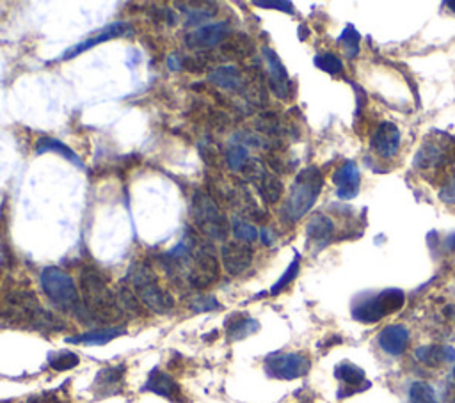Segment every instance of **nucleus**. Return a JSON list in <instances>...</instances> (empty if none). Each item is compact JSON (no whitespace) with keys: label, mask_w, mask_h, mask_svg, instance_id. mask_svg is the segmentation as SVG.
Wrapping results in <instances>:
<instances>
[{"label":"nucleus","mask_w":455,"mask_h":403,"mask_svg":"<svg viewBox=\"0 0 455 403\" xmlns=\"http://www.w3.org/2000/svg\"><path fill=\"white\" fill-rule=\"evenodd\" d=\"M232 229H233V234H235V238H239V242H246V244H249V242H254L258 238L257 227H254L253 224L247 222V220L240 219V217H233Z\"/></svg>","instance_id":"35"},{"label":"nucleus","mask_w":455,"mask_h":403,"mask_svg":"<svg viewBox=\"0 0 455 403\" xmlns=\"http://www.w3.org/2000/svg\"><path fill=\"white\" fill-rule=\"evenodd\" d=\"M128 33V25L123 22H116V23H111L108 27H105V29H101L100 33L93 34V36H89L87 40H84L82 43H77L75 47L68 48V50L62 54V61H68V59H73L77 57V55L84 54L86 50H89V48L96 47V45H101L105 43V41H111L114 40V38H121L125 36V34Z\"/></svg>","instance_id":"21"},{"label":"nucleus","mask_w":455,"mask_h":403,"mask_svg":"<svg viewBox=\"0 0 455 403\" xmlns=\"http://www.w3.org/2000/svg\"><path fill=\"white\" fill-rule=\"evenodd\" d=\"M220 259L228 274L240 276L253 263V249L246 242H226L220 249Z\"/></svg>","instance_id":"12"},{"label":"nucleus","mask_w":455,"mask_h":403,"mask_svg":"<svg viewBox=\"0 0 455 403\" xmlns=\"http://www.w3.org/2000/svg\"><path fill=\"white\" fill-rule=\"evenodd\" d=\"M446 245H448V249H450V251H454V249H455V234H450V238L446 240Z\"/></svg>","instance_id":"44"},{"label":"nucleus","mask_w":455,"mask_h":403,"mask_svg":"<svg viewBox=\"0 0 455 403\" xmlns=\"http://www.w3.org/2000/svg\"><path fill=\"white\" fill-rule=\"evenodd\" d=\"M80 300L91 318L103 324L118 322L123 313L116 302V295L108 288L107 279L93 266L80 272Z\"/></svg>","instance_id":"1"},{"label":"nucleus","mask_w":455,"mask_h":403,"mask_svg":"<svg viewBox=\"0 0 455 403\" xmlns=\"http://www.w3.org/2000/svg\"><path fill=\"white\" fill-rule=\"evenodd\" d=\"M123 327H107V329H93L89 332H84V334L75 336V338H68L66 341L68 343H80V345H107L112 339L120 338V336L125 334Z\"/></svg>","instance_id":"25"},{"label":"nucleus","mask_w":455,"mask_h":403,"mask_svg":"<svg viewBox=\"0 0 455 403\" xmlns=\"http://www.w3.org/2000/svg\"><path fill=\"white\" fill-rule=\"evenodd\" d=\"M226 162L233 171H244L246 164L249 162L247 146H244L242 142H235V144L230 146L226 152Z\"/></svg>","instance_id":"31"},{"label":"nucleus","mask_w":455,"mask_h":403,"mask_svg":"<svg viewBox=\"0 0 455 403\" xmlns=\"http://www.w3.org/2000/svg\"><path fill=\"white\" fill-rule=\"evenodd\" d=\"M306 233L311 240L322 242V245H324L327 238L332 237V233H335V224L324 213H315L313 219L308 222Z\"/></svg>","instance_id":"28"},{"label":"nucleus","mask_w":455,"mask_h":403,"mask_svg":"<svg viewBox=\"0 0 455 403\" xmlns=\"http://www.w3.org/2000/svg\"><path fill=\"white\" fill-rule=\"evenodd\" d=\"M322 185H324V176L318 167L310 166L297 174L283 206V215L288 222H297L313 208L320 195Z\"/></svg>","instance_id":"3"},{"label":"nucleus","mask_w":455,"mask_h":403,"mask_svg":"<svg viewBox=\"0 0 455 403\" xmlns=\"http://www.w3.org/2000/svg\"><path fill=\"white\" fill-rule=\"evenodd\" d=\"M299 266H300V256L296 254V258H293V261L290 263V266L286 268L285 274L281 276V279H279V281L272 286L271 295H278V293H281L283 290H285L286 286H288L290 283L297 278V274H299Z\"/></svg>","instance_id":"38"},{"label":"nucleus","mask_w":455,"mask_h":403,"mask_svg":"<svg viewBox=\"0 0 455 403\" xmlns=\"http://www.w3.org/2000/svg\"><path fill=\"white\" fill-rule=\"evenodd\" d=\"M404 304V292L397 288H390L377 293V295L361 297V299L356 300L354 307H352V317H354V320L361 322V324H377L388 314H393L398 310H402Z\"/></svg>","instance_id":"6"},{"label":"nucleus","mask_w":455,"mask_h":403,"mask_svg":"<svg viewBox=\"0 0 455 403\" xmlns=\"http://www.w3.org/2000/svg\"><path fill=\"white\" fill-rule=\"evenodd\" d=\"M332 181L338 187V198L349 199L356 198L359 191V169L354 162H345L332 174Z\"/></svg>","instance_id":"22"},{"label":"nucleus","mask_w":455,"mask_h":403,"mask_svg":"<svg viewBox=\"0 0 455 403\" xmlns=\"http://www.w3.org/2000/svg\"><path fill=\"white\" fill-rule=\"evenodd\" d=\"M125 371H127V366H125V364L107 366L103 368V370L98 371L93 382V391L96 392L98 398L120 395V392L123 391Z\"/></svg>","instance_id":"17"},{"label":"nucleus","mask_w":455,"mask_h":403,"mask_svg":"<svg viewBox=\"0 0 455 403\" xmlns=\"http://www.w3.org/2000/svg\"><path fill=\"white\" fill-rule=\"evenodd\" d=\"M40 310V300L30 290L11 288L0 297V317L11 324L30 325Z\"/></svg>","instance_id":"7"},{"label":"nucleus","mask_w":455,"mask_h":403,"mask_svg":"<svg viewBox=\"0 0 455 403\" xmlns=\"http://www.w3.org/2000/svg\"><path fill=\"white\" fill-rule=\"evenodd\" d=\"M217 61H240V59L251 57L254 54V43L249 36L239 33L230 34L223 43L219 45V50L213 52Z\"/></svg>","instance_id":"20"},{"label":"nucleus","mask_w":455,"mask_h":403,"mask_svg":"<svg viewBox=\"0 0 455 403\" xmlns=\"http://www.w3.org/2000/svg\"><path fill=\"white\" fill-rule=\"evenodd\" d=\"M416 357L429 366H437L443 361L446 363L455 361V350L450 346H425V348L416 350Z\"/></svg>","instance_id":"29"},{"label":"nucleus","mask_w":455,"mask_h":403,"mask_svg":"<svg viewBox=\"0 0 455 403\" xmlns=\"http://www.w3.org/2000/svg\"><path fill=\"white\" fill-rule=\"evenodd\" d=\"M185 13H187V25H199V23L212 18L217 13V9L212 4H199V8L192 4V9H185Z\"/></svg>","instance_id":"36"},{"label":"nucleus","mask_w":455,"mask_h":403,"mask_svg":"<svg viewBox=\"0 0 455 403\" xmlns=\"http://www.w3.org/2000/svg\"><path fill=\"white\" fill-rule=\"evenodd\" d=\"M230 34L232 33H230L228 22L210 23V25H203L199 27V29L192 30L191 34H187V36H185V45H187V48L196 52L210 50V48L223 43Z\"/></svg>","instance_id":"13"},{"label":"nucleus","mask_w":455,"mask_h":403,"mask_svg":"<svg viewBox=\"0 0 455 403\" xmlns=\"http://www.w3.org/2000/svg\"><path fill=\"white\" fill-rule=\"evenodd\" d=\"M455 162V137H444L443 142L427 141L423 148L416 153V167H436Z\"/></svg>","instance_id":"11"},{"label":"nucleus","mask_w":455,"mask_h":403,"mask_svg":"<svg viewBox=\"0 0 455 403\" xmlns=\"http://www.w3.org/2000/svg\"><path fill=\"white\" fill-rule=\"evenodd\" d=\"M379 346L390 356H400L408 348L409 331L404 325H388L379 332Z\"/></svg>","instance_id":"23"},{"label":"nucleus","mask_w":455,"mask_h":403,"mask_svg":"<svg viewBox=\"0 0 455 403\" xmlns=\"http://www.w3.org/2000/svg\"><path fill=\"white\" fill-rule=\"evenodd\" d=\"M208 80L220 89L239 93L242 96L244 89L249 82V69H242L239 66H219L210 72Z\"/></svg>","instance_id":"16"},{"label":"nucleus","mask_w":455,"mask_h":403,"mask_svg":"<svg viewBox=\"0 0 455 403\" xmlns=\"http://www.w3.org/2000/svg\"><path fill=\"white\" fill-rule=\"evenodd\" d=\"M315 64H317V68H320L322 72L329 73V75H338V73L344 69L342 59L332 54V52H324V54L315 55Z\"/></svg>","instance_id":"34"},{"label":"nucleus","mask_w":455,"mask_h":403,"mask_svg":"<svg viewBox=\"0 0 455 403\" xmlns=\"http://www.w3.org/2000/svg\"><path fill=\"white\" fill-rule=\"evenodd\" d=\"M30 327L38 329V331H41V332H57V331H62V329H64V324H62V322L59 320L54 313H50V311H47L41 307V310L36 313V317H34Z\"/></svg>","instance_id":"30"},{"label":"nucleus","mask_w":455,"mask_h":403,"mask_svg":"<svg viewBox=\"0 0 455 403\" xmlns=\"http://www.w3.org/2000/svg\"><path fill=\"white\" fill-rule=\"evenodd\" d=\"M258 329H260V324L254 318L246 317V314H232V318L226 320L228 341H240L258 332Z\"/></svg>","instance_id":"24"},{"label":"nucleus","mask_w":455,"mask_h":403,"mask_svg":"<svg viewBox=\"0 0 455 403\" xmlns=\"http://www.w3.org/2000/svg\"><path fill=\"white\" fill-rule=\"evenodd\" d=\"M184 59L181 55L178 54H173L167 57V66H169V69H173V72H176V69H181L184 68Z\"/></svg>","instance_id":"42"},{"label":"nucleus","mask_w":455,"mask_h":403,"mask_svg":"<svg viewBox=\"0 0 455 403\" xmlns=\"http://www.w3.org/2000/svg\"><path fill=\"white\" fill-rule=\"evenodd\" d=\"M41 288L52 304L61 307L62 311L79 314L82 300L79 297L75 281L64 271H61L57 266H47L41 272Z\"/></svg>","instance_id":"5"},{"label":"nucleus","mask_w":455,"mask_h":403,"mask_svg":"<svg viewBox=\"0 0 455 403\" xmlns=\"http://www.w3.org/2000/svg\"><path fill=\"white\" fill-rule=\"evenodd\" d=\"M439 198L448 205H455V176L448 178L439 191Z\"/></svg>","instance_id":"40"},{"label":"nucleus","mask_w":455,"mask_h":403,"mask_svg":"<svg viewBox=\"0 0 455 403\" xmlns=\"http://www.w3.org/2000/svg\"><path fill=\"white\" fill-rule=\"evenodd\" d=\"M79 363H80L79 356L73 352H57L48 356V364H50L52 370L55 371L73 370L75 366H79Z\"/></svg>","instance_id":"32"},{"label":"nucleus","mask_w":455,"mask_h":403,"mask_svg":"<svg viewBox=\"0 0 455 403\" xmlns=\"http://www.w3.org/2000/svg\"><path fill=\"white\" fill-rule=\"evenodd\" d=\"M339 43L344 45V50L347 57H356L359 52V34L352 25L345 27V30L339 36Z\"/></svg>","instance_id":"37"},{"label":"nucleus","mask_w":455,"mask_h":403,"mask_svg":"<svg viewBox=\"0 0 455 403\" xmlns=\"http://www.w3.org/2000/svg\"><path fill=\"white\" fill-rule=\"evenodd\" d=\"M262 242H264L265 245H271L272 244V234L269 233L267 229H262Z\"/></svg>","instance_id":"43"},{"label":"nucleus","mask_w":455,"mask_h":403,"mask_svg":"<svg viewBox=\"0 0 455 403\" xmlns=\"http://www.w3.org/2000/svg\"><path fill=\"white\" fill-rule=\"evenodd\" d=\"M130 288L142 302V306L159 314L171 313L174 307V299L167 290L159 285V278L146 263H132L127 274Z\"/></svg>","instance_id":"2"},{"label":"nucleus","mask_w":455,"mask_h":403,"mask_svg":"<svg viewBox=\"0 0 455 403\" xmlns=\"http://www.w3.org/2000/svg\"><path fill=\"white\" fill-rule=\"evenodd\" d=\"M219 259L212 247L199 245L194 251L187 271V281L192 288L205 290L219 279Z\"/></svg>","instance_id":"8"},{"label":"nucleus","mask_w":455,"mask_h":403,"mask_svg":"<svg viewBox=\"0 0 455 403\" xmlns=\"http://www.w3.org/2000/svg\"><path fill=\"white\" fill-rule=\"evenodd\" d=\"M142 391L155 392V395L162 396V398L169 399L173 403H184L185 398L181 395V387L171 375H167L166 371H160L159 368L150 373L148 380H146Z\"/></svg>","instance_id":"19"},{"label":"nucleus","mask_w":455,"mask_h":403,"mask_svg":"<svg viewBox=\"0 0 455 403\" xmlns=\"http://www.w3.org/2000/svg\"><path fill=\"white\" fill-rule=\"evenodd\" d=\"M370 148L383 159H393L400 148V130L395 123L383 121L370 139Z\"/></svg>","instance_id":"14"},{"label":"nucleus","mask_w":455,"mask_h":403,"mask_svg":"<svg viewBox=\"0 0 455 403\" xmlns=\"http://www.w3.org/2000/svg\"><path fill=\"white\" fill-rule=\"evenodd\" d=\"M335 375L339 382H344V387L339 389L338 398H347V396L365 391L372 385L370 382H366L365 371L352 363H339L336 366Z\"/></svg>","instance_id":"18"},{"label":"nucleus","mask_w":455,"mask_h":403,"mask_svg":"<svg viewBox=\"0 0 455 403\" xmlns=\"http://www.w3.org/2000/svg\"><path fill=\"white\" fill-rule=\"evenodd\" d=\"M220 304L217 302L215 297L212 295H201L198 297V299H194L191 302V310L194 311V313H205V311H215L219 310Z\"/></svg>","instance_id":"39"},{"label":"nucleus","mask_w":455,"mask_h":403,"mask_svg":"<svg viewBox=\"0 0 455 403\" xmlns=\"http://www.w3.org/2000/svg\"><path fill=\"white\" fill-rule=\"evenodd\" d=\"M409 399L411 403H437L436 392L425 382H412L409 387Z\"/></svg>","instance_id":"33"},{"label":"nucleus","mask_w":455,"mask_h":403,"mask_svg":"<svg viewBox=\"0 0 455 403\" xmlns=\"http://www.w3.org/2000/svg\"><path fill=\"white\" fill-rule=\"evenodd\" d=\"M191 217L196 227L205 237L213 238V240H224L230 233V222H228L226 215L220 212L219 205L208 192L198 191L192 195Z\"/></svg>","instance_id":"4"},{"label":"nucleus","mask_w":455,"mask_h":403,"mask_svg":"<svg viewBox=\"0 0 455 403\" xmlns=\"http://www.w3.org/2000/svg\"><path fill=\"white\" fill-rule=\"evenodd\" d=\"M265 371L269 377L279 380H296L310 371L311 361L303 353H271L265 359Z\"/></svg>","instance_id":"9"},{"label":"nucleus","mask_w":455,"mask_h":403,"mask_svg":"<svg viewBox=\"0 0 455 403\" xmlns=\"http://www.w3.org/2000/svg\"><path fill=\"white\" fill-rule=\"evenodd\" d=\"M446 6H450V8H451V11H454V13H455V2H446Z\"/></svg>","instance_id":"45"},{"label":"nucleus","mask_w":455,"mask_h":403,"mask_svg":"<svg viewBox=\"0 0 455 403\" xmlns=\"http://www.w3.org/2000/svg\"><path fill=\"white\" fill-rule=\"evenodd\" d=\"M264 59L265 66H267L269 73V86H271V91L281 100H288L290 98V76L286 73V68L283 66L281 59L278 57L272 48L265 47L264 48Z\"/></svg>","instance_id":"15"},{"label":"nucleus","mask_w":455,"mask_h":403,"mask_svg":"<svg viewBox=\"0 0 455 403\" xmlns=\"http://www.w3.org/2000/svg\"><path fill=\"white\" fill-rule=\"evenodd\" d=\"M254 6H258V8H265V9H278V11H285V13H290L292 15L293 13V6L290 4V2H269V0H258V2H254Z\"/></svg>","instance_id":"41"},{"label":"nucleus","mask_w":455,"mask_h":403,"mask_svg":"<svg viewBox=\"0 0 455 403\" xmlns=\"http://www.w3.org/2000/svg\"><path fill=\"white\" fill-rule=\"evenodd\" d=\"M36 153H38V155H43V153H57V155L64 157L66 160H69V162L75 164L77 167H84V164H82V160H80V157L77 155L75 152H72V149H69L68 146L62 144L61 141H57V139L41 137L40 141H38V144H36Z\"/></svg>","instance_id":"27"},{"label":"nucleus","mask_w":455,"mask_h":403,"mask_svg":"<svg viewBox=\"0 0 455 403\" xmlns=\"http://www.w3.org/2000/svg\"><path fill=\"white\" fill-rule=\"evenodd\" d=\"M114 295H116L118 307H120V311L123 314H128V317H142L145 314L142 302L139 300V297L135 295L132 288L123 285L114 292Z\"/></svg>","instance_id":"26"},{"label":"nucleus","mask_w":455,"mask_h":403,"mask_svg":"<svg viewBox=\"0 0 455 403\" xmlns=\"http://www.w3.org/2000/svg\"><path fill=\"white\" fill-rule=\"evenodd\" d=\"M244 176H246L247 181H251V183L257 187L258 194L262 195V199H264L265 203H269V205H274V203H278L279 199H281L283 195V183L281 180H279L278 176H274V174H271L267 171V167L264 166V162H260V160L249 159V162L246 164V167H244Z\"/></svg>","instance_id":"10"}]
</instances>
